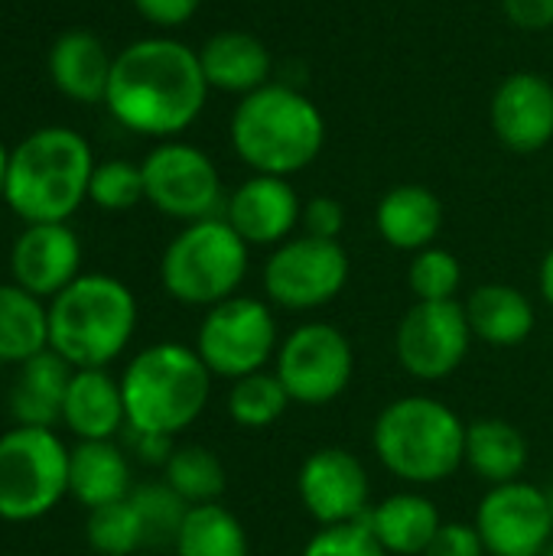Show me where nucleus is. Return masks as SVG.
<instances>
[{"label":"nucleus","mask_w":553,"mask_h":556,"mask_svg":"<svg viewBox=\"0 0 553 556\" xmlns=\"http://www.w3.org/2000/svg\"><path fill=\"white\" fill-rule=\"evenodd\" d=\"M205 98L199 52L169 36H147L114 55L104 104L130 134L173 140L196 124Z\"/></svg>","instance_id":"f257e3e1"},{"label":"nucleus","mask_w":553,"mask_h":556,"mask_svg":"<svg viewBox=\"0 0 553 556\" xmlns=\"http://www.w3.org/2000/svg\"><path fill=\"white\" fill-rule=\"evenodd\" d=\"M95 166V153L81 134L39 127L10 150L3 202L23 225L68 222L88 202Z\"/></svg>","instance_id":"f03ea898"},{"label":"nucleus","mask_w":553,"mask_h":556,"mask_svg":"<svg viewBox=\"0 0 553 556\" xmlns=\"http://www.w3.org/2000/svg\"><path fill=\"white\" fill-rule=\"evenodd\" d=\"M372 450L385 472L404 485H440L463 469L466 420L437 397L407 394L381 407L375 417Z\"/></svg>","instance_id":"7ed1b4c3"},{"label":"nucleus","mask_w":553,"mask_h":556,"mask_svg":"<svg viewBox=\"0 0 553 556\" xmlns=\"http://www.w3.org/2000/svg\"><path fill=\"white\" fill-rule=\"evenodd\" d=\"M326 143V121L319 108L290 85L267 81L244 94L231 114V147L244 166L264 176L306 169Z\"/></svg>","instance_id":"20e7f679"},{"label":"nucleus","mask_w":553,"mask_h":556,"mask_svg":"<svg viewBox=\"0 0 553 556\" xmlns=\"http://www.w3.org/2000/svg\"><path fill=\"white\" fill-rule=\"evenodd\" d=\"M127 430L179 437L209 407L212 371L196 345L153 342L140 349L121 375Z\"/></svg>","instance_id":"39448f33"},{"label":"nucleus","mask_w":553,"mask_h":556,"mask_svg":"<svg viewBox=\"0 0 553 556\" xmlns=\"http://www.w3.org/2000/svg\"><path fill=\"white\" fill-rule=\"evenodd\" d=\"M137 332V296L111 274H81L49 300V349L72 368H108Z\"/></svg>","instance_id":"423d86ee"},{"label":"nucleus","mask_w":553,"mask_h":556,"mask_svg":"<svg viewBox=\"0 0 553 556\" xmlns=\"http://www.w3.org/2000/svg\"><path fill=\"white\" fill-rule=\"evenodd\" d=\"M248 267L251 248L222 215H215L189 222L166 244L160 257V283L176 303L212 309L238 296Z\"/></svg>","instance_id":"0eeeda50"},{"label":"nucleus","mask_w":553,"mask_h":556,"mask_svg":"<svg viewBox=\"0 0 553 556\" xmlns=\"http://www.w3.org/2000/svg\"><path fill=\"white\" fill-rule=\"evenodd\" d=\"M68 495V446L55 430L10 427L0 437V521L29 525Z\"/></svg>","instance_id":"6e6552de"},{"label":"nucleus","mask_w":553,"mask_h":556,"mask_svg":"<svg viewBox=\"0 0 553 556\" xmlns=\"http://www.w3.org/2000/svg\"><path fill=\"white\" fill-rule=\"evenodd\" d=\"M280 349L277 316L267 300L257 296H231L212 309H205L196 352L212 371V378L238 381L244 375L264 371Z\"/></svg>","instance_id":"1a4fd4ad"},{"label":"nucleus","mask_w":553,"mask_h":556,"mask_svg":"<svg viewBox=\"0 0 553 556\" xmlns=\"http://www.w3.org/2000/svg\"><path fill=\"white\" fill-rule=\"evenodd\" d=\"M274 375L300 407H326L339 401L355 375V349L332 323H300L280 339Z\"/></svg>","instance_id":"9d476101"},{"label":"nucleus","mask_w":553,"mask_h":556,"mask_svg":"<svg viewBox=\"0 0 553 556\" xmlns=\"http://www.w3.org/2000/svg\"><path fill=\"white\" fill-rule=\"evenodd\" d=\"M349 274L352 264L339 241L293 235L271 251L264 264V293L277 309L313 313L345 290Z\"/></svg>","instance_id":"9b49d317"},{"label":"nucleus","mask_w":553,"mask_h":556,"mask_svg":"<svg viewBox=\"0 0 553 556\" xmlns=\"http://www.w3.org/2000/svg\"><path fill=\"white\" fill-rule=\"evenodd\" d=\"M147 202L176 222L215 218L225 208L222 176L212 156L183 140H163L140 163Z\"/></svg>","instance_id":"f8f14e48"},{"label":"nucleus","mask_w":553,"mask_h":556,"mask_svg":"<svg viewBox=\"0 0 553 556\" xmlns=\"http://www.w3.org/2000/svg\"><path fill=\"white\" fill-rule=\"evenodd\" d=\"M473 345L466 306L460 300L417 303L401 316L394 332V358L414 381H447L460 371Z\"/></svg>","instance_id":"ddd939ff"},{"label":"nucleus","mask_w":553,"mask_h":556,"mask_svg":"<svg viewBox=\"0 0 553 556\" xmlns=\"http://www.w3.org/2000/svg\"><path fill=\"white\" fill-rule=\"evenodd\" d=\"M473 525L489 556H541L553 541L548 489L525 479L492 485L482 495Z\"/></svg>","instance_id":"4468645a"},{"label":"nucleus","mask_w":553,"mask_h":556,"mask_svg":"<svg viewBox=\"0 0 553 556\" xmlns=\"http://www.w3.org/2000/svg\"><path fill=\"white\" fill-rule=\"evenodd\" d=\"M297 498L319 528L365 521L372 508L368 469L342 446L313 450L297 472Z\"/></svg>","instance_id":"2eb2a0df"},{"label":"nucleus","mask_w":553,"mask_h":556,"mask_svg":"<svg viewBox=\"0 0 553 556\" xmlns=\"http://www.w3.org/2000/svg\"><path fill=\"white\" fill-rule=\"evenodd\" d=\"M13 283L39 300L59 296L75 277H81V241L68 222L26 225L10 248Z\"/></svg>","instance_id":"dca6fc26"},{"label":"nucleus","mask_w":553,"mask_h":556,"mask_svg":"<svg viewBox=\"0 0 553 556\" xmlns=\"http://www.w3.org/2000/svg\"><path fill=\"white\" fill-rule=\"evenodd\" d=\"M303 202L290 179L254 173L244 179L222 208V218L244 238L248 248H277L300 228Z\"/></svg>","instance_id":"f3484780"},{"label":"nucleus","mask_w":553,"mask_h":556,"mask_svg":"<svg viewBox=\"0 0 553 556\" xmlns=\"http://www.w3.org/2000/svg\"><path fill=\"white\" fill-rule=\"evenodd\" d=\"M489 121L512 153H538L553 140V85L538 72H512L492 94Z\"/></svg>","instance_id":"a211bd4d"},{"label":"nucleus","mask_w":553,"mask_h":556,"mask_svg":"<svg viewBox=\"0 0 553 556\" xmlns=\"http://www.w3.org/2000/svg\"><path fill=\"white\" fill-rule=\"evenodd\" d=\"M62 427L75 440H114L127 430L121 378L108 368H75L62 404Z\"/></svg>","instance_id":"6ab92c4d"},{"label":"nucleus","mask_w":553,"mask_h":556,"mask_svg":"<svg viewBox=\"0 0 553 556\" xmlns=\"http://www.w3.org/2000/svg\"><path fill=\"white\" fill-rule=\"evenodd\" d=\"M443 218H447V212H443L440 195L417 182L388 189L375 208V228H378L381 241L388 248L407 251V254L430 248L443 231Z\"/></svg>","instance_id":"aec40b11"},{"label":"nucleus","mask_w":553,"mask_h":556,"mask_svg":"<svg viewBox=\"0 0 553 556\" xmlns=\"http://www.w3.org/2000/svg\"><path fill=\"white\" fill-rule=\"evenodd\" d=\"M16 368H20V375L7 394V410H10L13 424L16 427H42V430L62 427V404H65V391H68L75 368L52 349H46L42 355H36Z\"/></svg>","instance_id":"412c9836"},{"label":"nucleus","mask_w":553,"mask_h":556,"mask_svg":"<svg viewBox=\"0 0 553 556\" xmlns=\"http://www.w3.org/2000/svg\"><path fill=\"white\" fill-rule=\"evenodd\" d=\"M134 492L130 456L114 440H78L68 450V495L95 511Z\"/></svg>","instance_id":"4be33fe9"},{"label":"nucleus","mask_w":553,"mask_h":556,"mask_svg":"<svg viewBox=\"0 0 553 556\" xmlns=\"http://www.w3.org/2000/svg\"><path fill=\"white\" fill-rule=\"evenodd\" d=\"M199 65L209 88L244 98L271 81L274 62H271V49L254 33L222 29L209 36L205 46L199 49Z\"/></svg>","instance_id":"5701e85b"},{"label":"nucleus","mask_w":553,"mask_h":556,"mask_svg":"<svg viewBox=\"0 0 553 556\" xmlns=\"http://www.w3.org/2000/svg\"><path fill=\"white\" fill-rule=\"evenodd\" d=\"M362 525L375 534L388 556H424L443 528V518L424 492L404 489L372 505Z\"/></svg>","instance_id":"b1692460"},{"label":"nucleus","mask_w":553,"mask_h":556,"mask_svg":"<svg viewBox=\"0 0 553 556\" xmlns=\"http://www.w3.org/2000/svg\"><path fill=\"white\" fill-rule=\"evenodd\" d=\"M111 68H114V55L88 29L62 33L49 49V78H52V85L68 101H78V104L104 101Z\"/></svg>","instance_id":"393cba45"},{"label":"nucleus","mask_w":553,"mask_h":556,"mask_svg":"<svg viewBox=\"0 0 553 556\" xmlns=\"http://www.w3.org/2000/svg\"><path fill=\"white\" fill-rule=\"evenodd\" d=\"M463 306L473 339L492 349H515L538 326L535 303L512 283H482L469 293Z\"/></svg>","instance_id":"a878e982"},{"label":"nucleus","mask_w":553,"mask_h":556,"mask_svg":"<svg viewBox=\"0 0 553 556\" xmlns=\"http://www.w3.org/2000/svg\"><path fill=\"white\" fill-rule=\"evenodd\" d=\"M528 459H531V446L515 424L499 420V417H479V420L466 424L463 466L476 479H482L489 489L518 482L528 469Z\"/></svg>","instance_id":"bb28decb"},{"label":"nucleus","mask_w":553,"mask_h":556,"mask_svg":"<svg viewBox=\"0 0 553 556\" xmlns=\"http://www.w3.org/2000/svg\"><path fill=\"white\" fill-rule=\"evenodd\" d=\"M49 349V303L0 283V365H23Z\"/></svg>","instance_id":"cd10ccee"},{"label":"nucleus","mask_w":553,"mask_h":556,"mask_svg":"<svg viewBox=\"0 0 553 556\" xmlns=\"http://www.w3.org/2000/svg\"><path fill=\"white\" fill-rule=\"evenodd\" d=\"M176 556H251L248 544V531L238 521L235 511H228L225 505L212 502V505H192L176 544Z\"/></svg>","instance_id":"c85d7f7f"},{"label":"nucleus","mask_w":553,"mask_h":556,"mask_svg":"<svg viewBox=\"0 0 553 556\" xmlns=\"http://www.w3.org/2000/svg\"><path fill=\"white\" fill-rule=\"evenodd\" d=\"M163 482L186 502V505H212L225 495L228 476L222 459L199 443L176 446L163 466Z\"/></svg>","instance_id":"c756f323"},{"label":"nucleus","mask_w":553,"mask_h":556,"mask_svg":"<svg viewBox=\"0 0 553 556\" xmlns=\"http://www.w3.org/2000/svg\"><path fill=\"white\" fill-rule=\"evenodd\" d=\"M290 404L293 401H290L287 388L267 368L231 381L228 397H225V410H228L231 424L241 427V430H267V427H274L287 414Z\"/></svg>","instance_id":"7c9ffc66"},{"label":"nucleus","mask_w":553,"mask_h":556,"mask_svg":"<svg viewBox=\"0 0 553 556\" xmlns=\"http://www.w3.org/2000/svg\"><path fill=\"white\" fill-rule=\"evenodd\" d=\"M85 541L98 556H134L137 551H143L147 538L130 495L124 502L88 511Z\"/></svg>","instance_id":"2f4dec72"},{"label":"nucleus","mask_w":553,"mask_h":556,"mask_svg":"<svg viewBox=\"0 0 553 556\" xmlns=\"http://www.w3.org/2000/svg\"><path fill=\"white\" fill-rule=\"evenodd\" d=\"M130 502H134V508L140 515L147 547H173L192 505H186L166 482L134 485Z\"/></svg>","instance_id":"473e14b6"},{"label":"nucleus","mask_w":553,"mask_h":556,"mask_svg":"<svg viewBox=\"0 0 553 556\" xmlns=\"http://www.w3.org/2000/svg\"><path fill=\"white\" fill-rule=\"evenodd\" d=\"M407 287L414 293L417 303H443V300H456L460 287H463V264L456 261L453 251L447 248H424L411 257L407 267Z\"/></svg>","instance_id":"72a5a7b5"},{"label":"nucleus","mask_w":553,"mask_h":556,"mask_svg":"<svg viewBox=\"0 0 553 556\" xmlns=\"http://www.w3.org/2000/svg\"><path fill=\"white\" fill-rule=\"evenodd\" d=\"M147 199L143 169L130 160H104L95 166L88 182V202L101 212H127Z\"/></svg>","instance_id":"f704fd0d"},{"label":"nucleus","mask_w":553,"mask_h":556,"mask_svg":"<svg viewBox=\"0 0 553 556\" xmlns=\"http://www.w3.org/2000/svg\"><path fill=\"white\" fill-rule=\"evenodd\" d=\"M300 556H388V551L375 541V534L355 521V525H336L319 528Z\"/></svg>","instance_id":"c9c22d12"},{"label":"nucleus","mask_w":553,"mask_h":556,"mask_svg":"<svg viewBox=\"0 0 553 556\" xmlns=\"http://www.w3.org/2000/svg\"><path fill=\"white\" fill-rule=\"evenodd\" d=\"M300 228L303 235H313V238H326V241H339L342 228H345V208L339 199L332 195H313L303 202V212H300Z\"/></svg>","instance_id":"e433bc0d"},{"label":"nucleus","mask_w":553,"mask_h":556,"mask_svg":"<svg viewBox=\"0 0 553 556\" xmlns=\"http://www.w3.org/2000/svg\"><path fill=\"white\" fill-rule=\"evenodd\" d=\"M424 556H489L486 544L476 531V525L466 521H443V528L437 531V538L430 541V547Z\"/></svg>","instance_id":"4c0bfd02"},{"label":"nucleus","mask_w":553,"mask_h":556,"mask_svg":"<svg viewBox=\"0 0 553 556\" xmlns=\"http://www.w3.org/2000/svg\"><path fill=\"white\" fill-rule=\"evenodd\" d=\"M202 0H134V10L156 29H176L196 16Z\"/></svg>","instance_id":"58836bf2"},{"label":"nucleus","mask_w":553,"mask_h":556,"mask_svg":"<svg viewBox=\"0 0 553 556\" xmlns=\"http://www.w3.org/2000/svg\"><path fill=\"white\" fill-rule=\"evenodd\" d=\"M502 13L525 33L553 29V0H502Z\"/></svg>","instance_id":"ea45409f"},{"label":"nucleus","mask_w":553,"mask_h":556,"mask_svg":"<svg viewBox=\"0 0 553 556\" xmlns=\"http://www.w3.org/2000/svg\"><path fill=\"white\" fill-rule=\"evenodd\" d=\"M127 437V453L147 466H166V459L173 456L176 443L173 437H160V433H140V430H124Z\"/></svg>","instance_id":"a19ab883"},{"label":"nucleus","mask_w":553,"mask_h":556,"mask_svg":"<svg viewBox=\"0 0 553 556\" xmlns=\"http://www.w3.org/2000/svg\"><path fill=\"white\" fill-rule=\"evenodd\" d=\"M538 287H541V296H544V303L553 309V244L551 251L544 254V261H541V270H538Z\"/></svg>","instance_id":"79ce46f5"},{"label":"nucleus","mask_w":553,"mask_h":556,"mask_svg":"<svg viewBox=\"0 0 553 556\" xmlns=\"http://www.w3.org/2000/svg\"><path fill=\"white\" fill-rule=\"evenodd\" d=\"M7 163H10V150L0 140V202H3V182H7Z\"/></svg>","instance_id":"37998d69"},{"label":"nucleus","mask_w":553,"mask_h":556,"mask_svg":"<svg viewBox=\"0 0 553 556\" xmlns=\"http://www.w3.org/2000/svg\"><path fill=\"white\" fill-rule=\"evenodd\" d=\"M548 502H551V515H553V485L548 489Z\"/></svg>","instance_id":"c03bdc74"},{"label":"nucleus","mask_w":553,"mask_h":556,"mask_svg":"<svg viewBox=\"0 0 553 556\" xmlns=\"http://www.w3.org/2000/svg\"><path fill=\"white\" fill-rule=\"evenodd\" d=\"M541 556H553V541H551V544H548V551H544V554H541Z\"/></svg>","instance_id":"a18cd8bd"}]
</instances>
